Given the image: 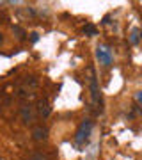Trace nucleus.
I'll list each match as a JSON object with an SVG mask.
<instances>
[{"instance_id":"obj_8","label":"nucleus","mask_w":142,"mask_h":160,"mask_svg":"<svg viewBox=\"0 0 142 160\" xmlns=\"http://www.w3.org/2000/svg\"><path fill=\"white\" fill-rule=\"evenodd\" d=\"M140 41V29H131V32H130V43L131 45H137Z\"/></svg>"},{"instance_id":"obj_11","label":"nucleus","mask_w":142,"mask_h":160,"mask_svg":"<svg viewBox=\"0 0 142 160\" xmlns=\"http://www.w3.org/2000/svg\"><path fill=\"white\" fill-rule=\"evenodd\" d=\"M12 32H14V36H16V38H18V39H25V36H27V34H25V30H23L22 29V27H12Z\"/></svg>"},{"instance_id":"obj_12","label":"nucleus","mask_w":142,"mask_h":160,"mask_svg":"<svg viewBox=\"0 0 142 160\" xmlns=\"http://www.w3.org/2000/svg\"><path fill=\"white\" fill-rule=\"evenodd\" d=\"M37 39H39V34H37V32H32V34H30V41H32V43H36Z\"/></svg>"},{"instance_id":"obj_6","label":"nucleus","mask_w":142,"mask_h":160,"mask_svg":"<svg viewBox=\"0 0 142 160\" xmlns=\"http://www.w3.org/2000/svg\"><path fill=\"white\" fill-rule=\"evenodd\" d=\"M36 112H37V116H39V118H48V116L51 114L50 102H48V100H45V98H41L39 102H37V105H36Z\"/></svg>"},{"instance_id":"obj_9","label":"nucleus","mask_w":142,"mask_h":160,"mask_svg":"<svg viewBox=\"0 0 142 160\" xmlns=\"http://www.w3.org/2000/svg\"><path fill=\"white\" fill-rule=\"evenodd\" d=\"M84 34L85 36H96L98 34V29L94 27V25H91V23H87L84 27Z\"/></svg>"},{"instance_id":"obj_7","label":"nucleus","mask_w":142,"mask_h":160,"mask_svg":"<svg viewBox=\"0 0 142 160\" xmlns=\"http://www.w3.org/2000/svg\"><path fill=\"white\" fill-rule=\"evenodd\" d=\"M32 139L37 141V142L46 141V139H48V128L43 126V125H36L34 128H32Z\"/></svg>"},{"instance_id":"obj_3","label":"nucleus","mask_w":142,"mask_h":160,"mask_svg":"<svg viewBox=\"0 0 142 160\" xmlns=\"http://www.w3.org/2000/svg\"><path fill=\"white\" fill-rule=\"evenodd\" d=\"M92 126H94V123H92L91 119H84L82 121L80 126H78V130H76V135H75V142L76 144H84L85 141L89 139V135H91Z\"/></svg>"},{"instance_id":"obj_2","label":"nucleus","mask_w":142,"mask_h":160,"mask_svg":"<svg viewBox=\"0 0 142 160\" xmlns=\"http://www.w3.org/2000/svg\"><path fill=\"white\" fill-rule=\"evenodd\" d=\"M85 80H87V86H89V91H91V100L92 105L98 107L100 105V89H98V80H96V71L92 66L87 68V73H85Z\"/></svg>"},{"instance_id":"obj_10","label":"nucleus","mask_w":142,"mask_h":160,"mask_svg":"<svg viewBox=\"0 0 142 160\" xmlns=\"http://www.w3.org/2000/svg\"><path fill=\"white\" fill-rule=\"evenodd\" d=\"M28 160H50V158H48V155L41 153V151H36V153H32L28 157Z\"/></svg>"},{"instance_id":"obj_4","label":"nucleus","mask_w":142,"mask_h":160,"mask_svg":"<svg viewBox=\"0 0 142 160\" xmlns=\"http://www.w3.org/2000/svg\"><path fill=\"white\" fill-rule=\"evenodd\" d=\"M96 57H98V61H100V64H101V66H105V68H108V66L112 64V61H114L110 48H108V46H105V45H100L96 48Z\"/></svg>"},{"instance_id":"obj_1","label":"nucleus","mask_w":142,"mask_h":160,"mask_svg":"<svg viewBox=\"0 0 142 160\" xmlns=\"http://www.w3.org/2000/svg\"><path fill=\"white\" fill-rule=\"evenodd\" d=\"M36 87H37V80L34 77H27L16 86V98L22 102H30L36 94Z\"/></svg>"},{"instance_id":"obj_5","label":"nucleus","mask_w":142,"mask_h":160,"mask_svg":"<svg viewBox=\"0 0 142 160\" xmlns=\"http://www.w3.org/2000/svg\"><path fill=\"white\" fill-rule=\"evenodd\" d=\"M36 116H37V112H36L34 105L23 103L22 107H20V118H22V121L25 123V125H30V123L36 119Z\"/></svg>"},{"instance_id":"obj_14","label":"nucleus","mask_w":142,"mask_h":160,"mask_svg":"<svg viewBox=\"0 0 142 160\" xmlns=\"http://www.w3.org/2000/svg\"><path fill=\"white\" fill-rule=\"evenodd\" d=\"M2 43H4V34L0 32V45H2Z\"/></svg>"},{"instance_id":"obj_13","label":"nucleus","mask_w":142,"mask_h":160,"mask_svg":"<svg viewBox=\"0 0 142 160\" xmlns=\"http://www.w3.org/2000/svg\"><path fill=\"white\" fill-rule=\"evenodd\" d=\"M135 100H137V102H139V103L142 105V91H139V92L135 94Z\"/></svg>"}]
</instances>
